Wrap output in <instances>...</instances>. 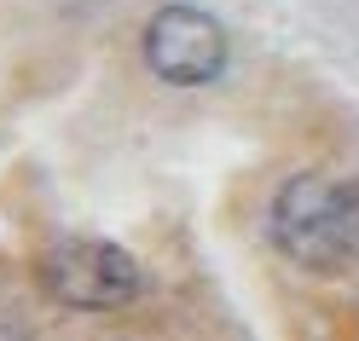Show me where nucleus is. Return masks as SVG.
I'll use <instances>...</instances> for the list:
<instances>
[{
  "mask_svg": "<svg viewBox=\"0 0 359 341\" xmlns=\"http://www.w3.org/2000/svg\"><path fill=\"white\" fill-rule=\"evenodd\" d=\"M140 58L163 87H215L232 70V35L209 6L168 0L145 18Z\"/></svg>",
  "mask_w": 359,
  "mask_h": 341,
  "instance_id": "obj_3",
  "label": "nucleus"
},
{
  "mask_svg": "<svg viewBox=\"0 0 359 341\" xmlns=\"http://www.w3.org/2000/svg\"><path fill=\"white\" fill-rule=\"evenodd\" d=\"M266 243L313 278L359 266V174L302 168L266 202Z\"/></svg>",
  "mask_w": 359,
  "mask_h": 341,
  "instance_id": "obj_1",
  "label": "nucleus"
},
{
  "mask_svg": "<svg viewBox=\"0 0 359 341\" xmlns=\"http://www.w3.org/2000/svg\"><path fill=\"white\" fill-rule=\"evenodd\" d=\"M35 284L64 312H122L145 295V266L110 237H58L41 249Z\"/></svg>",
  "mask_w": 359,
  "mask_h": 341,
  "instance_id": "obj_2",
  "label": "nucleus"
},
{
  "mask_svg": "<svg viewBox=\"0 0 359 341\" xmlns=\"http://www.w3.org/2000/svg\"><path fill=\"white\" fill-rule=\"evenodd\" d=\"M64 12H93V6H104V0H58Z\"/></svg>",
  "mask_w": 359,
  "mask_h": 341,
  "instance_id": "obj_4",
  "label": "nucleus"
}]
</instances>
